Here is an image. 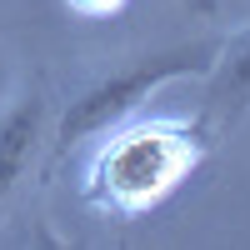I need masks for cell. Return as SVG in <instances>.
Listing matches in <instances>:
<instances>
[{
  "instance_id": "cell-1",
  "label": "cell",
  "mask_w": 250,
  "mask_h": 250,
  "mask_svg": "<svg viewBox=\"0 0 250 250\" xmlns=\"http://www.w3.org/2000/svg\"><path fill=\"white\" fill-rule=\"evenodd\" d=\"M210 120H170V115H135L100 135L85 165L80 195L90 210L110 220H140L160 210L185 180H190L215 150Z\"/></svg>"
},
{
  "instance_id": "cell-2",
  "label": "cell",
  "mask_w": 250,
  "mask_h": 250,
  "mask_svg": "<svg viewBox=\"0 0 250 250\" xmlns=\"http://www.w3.org/2000/svg\"><path fill=\"white\" fill-rule=\"evenodd\" d=\"M215 45L220 40H195V45H175V50H155V55H140L135 65H125L105 80L85 85L65 115H60V130H55V160H65L70 150H80L85 140H100L105 130L145 115V105L175 80H190V75H210L215 65Z\"/></svg>"
},
{
  "instance_id": "cell-3",
  "label": "cell",
  "mask_w": 250,
  "mask_h": 250,
  "mask_svg": "<svg viewBox=\"0 0 250 250\" xmlns=\"http://www.w3.org/2000/svg\"><path fill=\"white\" fill-rule=\"evenodd\" d=\"M45 130H50V95H45V80H30V85L0 110V205L30 175Z\"/></svg>"
},
{
  "instance_id": "cell-4",
  "label": "cell",
  "mask_w": 250,
  "mask_h": 250,
  "mask_svg": "<svg viewBox=\"0 0 250 250\" xmlns=\"http://www.w3.org/2000/svg\"><path fill=\"white\" fill-rule=\"evenodd\" d=\"M250 110V25L225 35L215 45V65L205 75V120L210 130H230V125Z\"/></svg>"
},
{
  "instance_id": "cell-5",
  "label": "cell",
  "mask_w": 250,
  "mask_h": 250,
  "mask_svg": "<svg viewBox=\"0 0 250 250\" xmlns=\"http://www.w3.org/2000/svg\"><path fill=\"white\" fill-rule=\"evenodd\" d=\"M65 5L75 10V15H85V20H105V15H115L125 0H65Z\"/></svg>"
},
{
  "instance_id": "cell-6",
  "label": "cell",
  "mask_w": 250,
  "mask_h": 250,
  "mask_svg": "<svg viewBox=\"0 0 250 250\" xmlns=\"http://www.w3.org/2000/svg\"><path fill=\"white\" fill-rule=\"evenodd\" d=\"M190 5H195V10H215V5H210V0H190Z\"/></svg>"
}]
</instances>
